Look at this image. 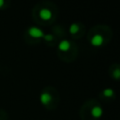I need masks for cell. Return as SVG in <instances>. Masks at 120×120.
<instances>
[{
    "mask_svg": "<svg viewBox=\"0 0 120 120\" xmlns=\"http://www.w3.org/2000/svg\"><path fill=\"white\" fill-rule=\"evenodd\" d=\"M102 93L106 98H112L114 96V90L112 88H105Z\"/></svg>",
    "mask_w": 120,
    "mask_h": 120,
    "instance_id": "7",
    "label": "cell"
},
{
    "mask_svg": "<svg viewBox=\"0 0 120 120\" xmlns=\"http://www.w3.org/2000/svg\"><path fill=\"white\" fill-rule=\"evenodd\" d=\"M103 114H104V111H103L102 107L99 106V105H96L91 109V115L94 118L99 119L103 116Z\"/></svg>",
    "mask_w": 120,
    "mask_h": 120,
    "instance_id": "3",
    "label": "cell"
},
{
    "mask_svg": "<svg viewBox=\"0 0 120 120\" xmlns=\"http://www.w3.org/2000/svg\"><path fill=\"white\" fill-rule=\"evenodd\" d=\"M78 31H79V25L75 22L71 23L69 26V33L70 34H76Z\"/></svg>",
    "mask_w": 120,
    "mask_h": 120,
    "instance_id": "8",
    "label": "cell"
},
{
    "mask_svg": "<svg viewBox=\"0 0 120 120\" xmlns=\"http://www.w3.org/2000/svg\"><path fill=\"white\" fill-rule=\"evenodd\" d=\"M104 42V38L100 34H96L90 38V43L94 47H99L103 44Z\"/></svg>",
    "mask_w": 120,
    "mask_h": 120,
    "instance_id": "1",
    "label": "cell"
},
{
    "mask_svg": "<svg viewBox=\"0 0 120 120\" xmlns=\"http://www.w3.org/2000/svg\"><path fill=\"white\" fill-rule=\"evenodd\" d=\"M112 77L114 79H120V68H116L112 72Z\"/></svg>",
    "mask_w": 120,
    "mask_h": 120,
    "instance_id": "9",
    "label": "cell"
},
{
    "mask_svg": "<svg viewBox=\"0 0 120 120\" xmlns=\"http://www.w3.org/2000/svg\"><path fill=\"white\" fill-rule=\"evenodd\" d=\"M28 34L31 37H33V38H43V36H44L43 31L40 28L37 27V26H31V27H29L28 28Z\"/></svg>",
    "mask_w": 120,
    "mask_h": 120,
    "instance_id": "2",
    "label": "cell"
},
{
    "mask_svg": "<svg viewBox=\"0 0 120 120\" xmlns=\"http://www.w3.org/2000/svg\"><path fill=\"white\" fill-rule=\"evenodd\" d=\"M70 46H71V44H70V42H69L68 40L63 39V40H61V41L59 42V44H58V49H59L60 51H62V52H67V51H68V50L70 49Z\"/></svg>",
    "mask_w": 120,
    "mask_h": 120,
    "instance_id": "6",
    "label": "cell"
},
{
    "mask_svg": "<svg viewBox=\"0 0 120 120\" xmlns=\"http://www.w3.org/2000/svg\"><path fill=\"white\" fill-rule=\"evenodd\" d=\"M40 103L44 106H48L52 102V95L48 92H42L39 96Z\"/></svg>",
    "mask_w": 120,
    "mask_h": 120,
    "instance_id": "4",
    "label": "cell"
},
{
    "mask_svg": "<svg viewBox=\"0 0 120 120\" xmlns=\"http://www.w3.org/2000/svg\"><path fill=\"white\" fill-rule=\"evenodd\" d=\"M52 13L49 8H44L39 10V17L44 21H49L52 18Z\"/></svg>",
    "mask_w": 120,
    "mask_h": 120,
    "instance_id": "5",
    "label": "cell"
},
{
    "mask_svg": "<svg viewBox=\"0 0 120 120\" xmlns=\"http://www.w3.org/2000/svg\"><path fill=\"white\" fill-rule=\"evenodd\" d=\"M4 5V0H0V8H2Z\"/></svg>",
    "mask_w": 120,
    "mask_h": 120,
    "instance_id": "11",
    "label": "cell"
},
{
    "mask_svg": "<svg viewBox=\"0 0 120 120\" xmlns=\"http://www.w3.org/2000/svg\"><path fill=\"white\" fill-rule=\"evenodd\" d=\"M43 38H44L45 40H47V41H51V40H52L53 36H52V35H51V34H44Z\"/></svg>",
    "mask_w": 120,
    "mask_h": 120,
    "instance_id": "10",
    "label": "cell"
}]
</instances>
